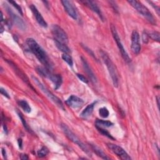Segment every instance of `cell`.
<instances>
[{"mask_svg": "<svg viewBox=\"0 0 160 160\" xmlns=\"http://www.w3.org/2000/svg\"><path fill=\"white\" fill-rule=\"evenodd\" d=\"M26 44H28L31 51L35 55L37 59L44 66V68L50 70L52 68L51 61L44 49L40 45L31 38L26 39Z\"/></svg>", "mask_w": 160, "mask_h": 160, "instance_id": "1", "label": "cell"}, {"mask_svg": "<svg viewBox=\"0 0 160 160\" xmlns=\"http://www.w3.org/2000/svg\"><path fill=\"white\" fill-rule=\"evenodd\" d=\"M100 54L103 60V62H104V64H106L108 68L109 74L112 79L113 86L115 88H118L119 84V79H118V72L116 69L114 64L112 62L111 59L109 58L108 55L105 52H104L103 51H100Z\"/></svg>", "mask_w": 160, "mask_h": 160, "instance_id": "2", "label": "cell"}, {"mask_svg": "<svg viewBox=\"0 0 160 160\" xmlns=\"http://www.w3.org/2000/svg\"><path fill=\"white\" fill-rule=\"evenodd\" d=\"M61 127L64 132V133L65 134V135L66 136V137L71 141H72L73 143L76 144V145H78L86 154H88V156L91 157V152L90 151V149L87 147V146L84 144L79 138L78 137L74 134V132H72L71 131V130L68 128V126L67 125H66L65 124H61Z\"/></svg>", "mask_w": 160, "mask_h": 160, "instance_id": "3", "label": "cell"}, {"mask_svg": "<svg viewBox=\"0 0 160 160\" xmlns=\"http://www.w3.org/2000/svg\"><path fill=\"white\" fill-rule=\"evenodd\" d=\"M32 79L33 80V81L34 82V83L37 85V86L41 89V91L49 99H51V101H52L54 104H56V105L57 106H58L60 109L64 110V108L63 106V104L61 101V100L58 98L57 96H56L54 94H52L50 91H49L40 81L39 80L36 78L34 77L33 76H32Z\"/></svg>", "mask_w": 160, "mask_h": 160, "instance_id": "4", "label": "cell"}, {"mask_svg": "<svg viewBox=\"0 0 160 160\" xmlns=\"http://www.w3.org/2000/svg\"><path fill=\"white\" fill-rule=\"evenodd\" d=\"M128 2L139 13H140L142 16H143L144 18H146V19L148 21H149L152 24H154L155 21H154V19L152 14L144 5H143L139 1H138L136 0L135 1L134 0L128 1Z\"/></svg>", "mask_w": 160, "mask_h": 160, "instance_id": "5", "label": "cell"}, {"mask_svg": "<svg viewBox=\"0 0 160 160\" xmlns=\"http://www.w3.org/2000/svg\"><path fill=\"white\" fill-rule=\"evenodd\" d=\"M111 33H112V37L114 39V41L116 42V44H117V46L119 48V50L121 52V56L122 58H123V59L128 63L130 62H131V58H129L128 52H126V51L125 50L121 41V39H120V38L119 37V35H118V33L117 32V30H116V27L113 25V24H111Z\"/></svg>", "mask_w": 160, "mask_h": 160, "instance_id": "6", "label": "cell"}, {"mask_svg": "<svg viewBox=\"0 0 160 160\" xmlns=\"http://www.w3.org/2000/svg\"><path fill=\"white\" fill-rule=\"evenodd\" d=\"M51 32L54 40L66 44L68 42V38L65 31L58 25L54 24L51 28Z\"/></svg>", "mask_w": 160, "mask_h": 160, "instance_id": "7", "label": "cell"}, {"mask_svg": "<svg viewBox=\"0 0 160 160\" xmlns=\"http://www.w3.org/2000/svg\"><path fill=\"white\" fill-rule=\"evenodd\" d=\"M107 146L112 152H113L121 159L124 160H129L131 159L125 150H124V149H122L121 146L112 143H108Z\"/></svg>", "mask_w": 160, "mask_h": 160, "instance_id": "8", "label": "cell"}, {"mask_svg": "<svg viewBox=\"0 0 160 160\" xmlns=\"http://www.w3.org/2000/svg\"><path fill=\"white\" fill-rule=\"evenodd\" d=\"M139 34L136 31H133L131 34V49L134 54H138L141 51V44L139 42Z\"/></svg>", "mask_w": 160, "mask_h": 160, "instance_id": "9", "label": "cell"}, {"mask_svg": "<svg viewBox=\"0 0 160 160\" xmlns=\"http://www.w3.org/2000/svg\"><path fill=\"white\" fill-rule=\"evenodd\" d=\"M6 8L7 9V11H8V14L10 16V18H11L12 21L14 22V24H15V25L19 29H20L22 31H24L26 28V24L23 21V20L20 17H19L18 15L15 14L9 7L7 6Z\"/></svg>", "mask_w": 160, "mask_h": 160, "instance_id": "10", "label": "cell"}, {"mask_svg": "<svg viewBox=\"0 0 160 160\" xmlns=\"http://www.w3.org/2000/svg\"><path fill=\"white\" fill-rule=\"evenodd\" d=\"M65 102L68 106L74 109H78L83 105L84 101L75 95H71L66 100Z\"/></svg>", "mask_w": 160, "mask_h": 160, "instance_id": "11", "label": "cell"}, {"mask_svg": "<svg viewBox=\"0 0 160 160\" xmlns=\"http://www.w3.org/2000/svg\"><path fill=\"white\" fill-rule=\"evenodd\" d=\"M61 2L62 3L65 11L68 14V15L69 16H71L72 19H76L78 18L77 12L75 9L74 7L73 6V5L71 4V2L67 0L61 1Z\"/></svg>", "mask_w": 160, "mask_h": 160, "instance_id": "12", "label": "cell"}, {"mask_svg": "<svg viewBox=\"0 0 160 160\" xmlns=\"http://www.w3.org/2000/svg\"><path fill=\"white\" fill-rule=\"evenodd\" d=\"M32 14H34V16L36 18V21L38 22V23L43 28H47L48 26V24L46 22V21L44 20V19L43 18V17L42 16L41 14L39 12L38 9L36 8V7L33 5V4H31L29 6Z\"/></svg>", "mask_w": 160, "mask_h": 160, "instance_id": "13", "label": "cell"}, {"mask_svg": "<svg viewBox=\"0 0 160 160\" xmlns=\"http://www.w3.org/2000/svg\"><path fill=\"white\" fill-rule=\"evenodd\" d=\"M6 61L8 62V64H9V66H11V68L14 69V71L16 72V74L24 81L29 86H30L32 89H34L33 87L31 86V84H29V79L26 76V75L21 70L19 69L14 63H13L12 61H9V60H6Z\"/></svg>", "mask_w": 160, "mask_h": 160, "instance_id": "14", "label": "cell"}, {"mask_svg": "<svg viewBox=\"0 0 160 160\" xmlns=\"http://www.w3.org/2000/svg\"><path fill=\"white\" fill-rule=\"evenodd\" d=\"M81 62H82V67L84 69V71L86 72V73L87 74V75L89 76V78H90L91 81L93 83H96V76L94 75V74L93 73V72L92 71L91 69L90 68L88 62L86 61V60L81 57Z\"/></svg>", "mask_w": 160, "mask_h": 160, "instance_id": "15", "label": "cell"}, {"mask_svg": "<svg viewBox=\"0 0 160 160\" xmlns=\"http://www.w3.org/2000/svg\"><path fill=\"white\" fill-rule=\"evenodd\" d=\"M81 2L84 4H85L86 6H88L89 9H91L93 12H96L102 21L104 20L101 11L100 10V9L99 8V7L98 6V5L96 4V2H94V1H83Z\"/></svg>", "mask_w": 160, "mask_h": 160, "instance_id": "16", "label": "cell"}, {"mask_svg": "<svg viewBox=\"0 0 160 160\" xmlns=\"http://www.w3.org/2000/svg\"><path fill=\"white\" fill-rule=\"evenodd\" d=\"M48 78H49L52 81V82L53 83V84L54 86L55 89H58L61 86L62 79V77L61 75L54 74L51 72H50V73L49 74V75L48 76Z\"/></svg>", "mask_w": 160, "mask_h": 160, "instance_id": "17", "label": "cell"}, {"mask_svg": "<svg viewBox=\"0 0 160 160\" xmlns=\"http://www.w3.org/2000/svg\"><path fill=\"white\" fill-rule=\"evenodd\" d=\"M96 102H93L89 104H88L84 109V110L81 112V113L80 114V116L82 118H88L89 116H91V114H92L94 106L96 104Z\"/></svg>", "mask_w": 160, "mask_h": 160, "instance_id": "18", "label": "cell"}, {"mask_svg": "<svg viewBox=\"0 0 160 160\" xmlns=\"http://www.w3.org/2000/svg\"><path fill=\"white\" fill-rule=\"evenodd\" d=\"M90 147L91 149L96 153V155L99 156L100 158L104 159H109V158L106 155V154L101 150L98 147H97L96 145L92 144H89Z\"/></svg>", "mask_w": 160, "mask_h": 160, "instance_id": "19", "label": "cell"}, {"mask_svg": "<svg viewBox=\"0 0 160 160\" xmlns=\"http://www.w3.org/2000/svg\"><path fill=\"white\" fill-rule=\"evenodd\" d=\"M54 43L56 46L58 48V49L62 51L63 53H66V54H69L70 52V49L69 48L66 46V44L61 43L60 42H58L57 41L54 40Z\"/></svg>", "mask_w": 160, "mask_h": 160, "instance_id": "20", "label": "cell"}, {"mask_svg": "<svg viewBox=\"0 0 160 160\" xmlns=\"http://www.w3.org/2000/svg\"><path fill=\"white\" fill-rule=\"evenodd\" d=\"M113 125V123L109 121H105L102 119H97L96 121V126L101 128H109Z\"/></svg>", "mask_w": 160, "mask_h": 160, "instance_id": "21", "label": "cell"}, {"mask_svg": "<svg viewBox=\"0 0 160 160\" xmlns=\"http://www.w3.org/2000/svg\"><path fill=\"white\" fill-rule=\"evenodd\" d=\"M19 106L22 109V110L27 112V113H29L31 111V108L29 106V104H28V102L25 101V100H19L18 102Z\"/></svg>", "mask_w": 160, "mask_h": 160, "instance_id": "22", "label": "cell"}, {"mask_svg": "<svg viewBox=\"0 0 160 160\" xmlns=\"http://www.w3.org/2000/svg\"><path fill=\"white\" fill-rule=\"evenodd\" d=\"M17 113H18V116H19V118H20V120H21V121L22 122V125H23L24 128H25V129H26L27 131H28L29 132H30V133H32L33 132L32 131V130L31 129V128H30L29 127V126L28 125V124H27L26 121H25L24 118H23V116H22V114H21L20 112H19V111H17Z\"/></svg>", "mask_w": 160, "mask_h": 160, "instance_id": "23", "label": "cell"}, {"mask_svg": "<svg viewBox=\"0 0 160 160\" xmlns=\"http://www.w3.org/2000/svg\"><path fill=\"white\" fill-rule=\"evenodd\" d=\"M62 59L69 66H72L73 65V61L72 59V57L69 54L66 53H63L62 54Z\"/></svg>", "mask_w": 160, "mask_h": 160, "instance_id": "24", "label": "cell"}, {"mask_svg": "<svg viewBox=\"0 0 160 160\" xmlns=\"http://www.w3.org/2000/svg\"><path fill=\"white\" fill-rule=\"evenodd\" d=\"M48 153H49L48 149L45 146H42L39 150H38L37 154H38V157L43 158V157L46 156Z\"/></svg>", "mask_w": 160, "mask_h": 160, "instance_id": "25", "label": "cell"}, {"mask_svg": "<svg viewBox=\"0 0 160 160\" xmlns=\"http://www.w3.org/2000/svg\"><path fill=\"white\" fill-rule=\"evenodd\" d=\"M109 112L108 109L105 107H102L99 109V114L100 116H101L103 118H108L109 116Z\"/></svg>", "mask_w": 160, "mask_h": 160, "instance_id": "26", "label": "cell"}, {"mask_svg": "<svg viewBox=\"0 0 160 160\" xmlns=\"http://www.w3.org/2000/svg\"><path fill=\"white\" fill-rule=\"evenodd\" d=\"M96 128L98 130V131L101 133L102 134H103L104 136H106V137H108V138H110L111 139H112V140H114V138L105 129H103V128H101V127H98V126H96Z\"/></svg>", "mask_w": 160, "mask_h": 160, "instance_id": "27", "label": "cell"}, {"mask_svg": "<svg viewBox=\"0 0 160 160\" xmlns=\"http://www.w3.org/2000/svg\"><path fill=\"white\" fill-rule=\"evenodd\" d=\"M148 36L152 40L156 41L157 42H159V32L157 31H153L148 34Z\"/></svg>", "mask_w": 160, "mask_h": 160, "instance_id": "28", "label": "cell"}, {"mask_svg": "<svg viewBox=\"0 0 160 160\" xmlns=\"http://www.w3.org/2000/svg\"><path fill=\"white\" fill-rule=\"evenodd\" d=\"M9 2L10 3V4H11L17 10H18V11L21 14V15H22V9H21V6H19V5H18L17 3H16V2H15V1H9Z\"/></svg>", "mask_w": 160, "mask_h": 160, "instance_id": "29", "label": "cell"}, {"mask_svg": "<svg viewBox=\"0 0 160 160\" xmlns=\"http://www.w3.org/2000/svg\"><path fill=\"white\" fill-rule=\"evenodd\" d=\"M148 39H149L148 34L146 31H144L142 32V40L143 42L144 43H148Z\"/></svg>", "mask_w": 160, "mask_h": 160, "instance_id": "30", "label": "cell"}, {"mask_svg": "<svg viewBox=\"0 0 160 160\" xmlns=\"http://www.w3.org/2000/svg\"><path fill=\"white\" fill-rule=\"evenodd\" d=\"M76 75H77V77H78L82 82H84V83H88L89 81H88V79L84 76H83L82 74H76Z\"/></svg>", "mask_w": 160, "mask_h": 160, "instance_id": "31", "label": "cell"}, {"mask_svg": "<svg viewBox=\"0 0 160 160\" xmlns=\"http://www.w3.org/2000/svg\"><path fill=\"white\" fill-rule=\"evenodd\" d=\"M0 91H1V94L2 95H3L4 96L6 97L7 98H10V96H9L8 92L4 88H0Z\"/></svg>", "mask_w": 160, "mask_h": 160, "instance_id": "32", "label": "cell"}, {"mask_svg": "<svg viewBox=\"0 0 160 160\" xmlns=\"http://www.w3.org/2000/svg\"><path fill=\"white\" fill-rule=\"evenodd\" d=\"M20 158L22 160H26L28 159V156L27 154H21L20 155Z\"/></svg>", "mask_w": 160, "mask_h": 160, "instance_id": "33", "label": "cell"}, {"mask_svg": "<svg viewBox=\"0 0 160 160\" xmlns=\"http://www.w3.org/2000/svg\"><path fill=\"white\" fill-rule=\"evenodd\" d=\"M18 145H19V148L22 149V139H21V138H20V139H18Z\"/></svg>", "mask_w": 160, "mask_h": 160, "instance_id": "34", "label": "cell"}, {"mask_svg": "<svg viewBox=\"0 0 160 160\" xmlns=\"http://www.w3.org/2000/svg\"><path fill=\"white\" fill-rule=\"evenodd\" d=\"M2 156L4 159L6 158V151L4 148H2Z\"/></svg>", "mask_w": 160, "mask_h": 160, "instance_id": "35", "label": "cell"}, {"mask_svg": "<svg viewBox=\"0 0 160 160\" xmlns=\"http://www.w3.org/2000/svg\"><path fill=\"white\" fill-rule=\"evenodd\" d=\"M4 31V28L2 27V25H1V33H2Z\"/></svg>", "mask_w": 160, "mask_h": 160, "instance_id": "36", "label": "cell"}, {"mask_svg": "<svg viewBox=\"0 0 160 160\" xmlns=\"http://www.w3.org/2000/svg\"><path fill=\"white\" fill-rule=\"evenodd\" d=\"M156 99H157V103H158V108H159V97H157L156 98Z\"/></svg>", "mask_w": 160, "mask_h": 160, "instance_id": "37", "label": "cell"}]
</instances>
